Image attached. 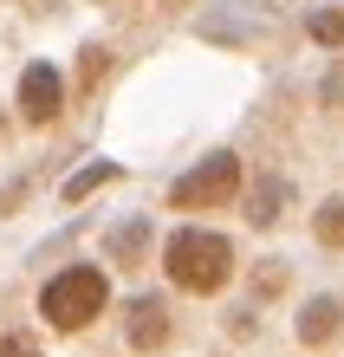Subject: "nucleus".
Instances as JSON below:
<instances>
[{"label": "nucleus", "mask_w": 344, "mask_h": 357, "mask_svg": "<svg viewBox=\"0 0 344 357\" xmlns=\"http://www.w3.org/2000/svg\"><path fill=\"white\" fill-rule=\"evenodd\" d=\"M104 305H111V273L104 266H66L39 286V312H46L52 331H84Z\"/></svg>", "instance_id": "obj_1"}, {"label": "nucleus", "mask_w": 344, "mask_h": 357, "mask_svg": "<svg viewBox=\"0 0 344 357\" xmlns=\"http://www.w3.org/2000/svg\"><path fill=\"white\" fill-rule=\"evenodd\" d=\"M163 266L182 292H221L234 273V247L221 234H208V227H176L163 247Z\"/></svg>", "instance_id": "obj_2"}, {"label": "nucleus", "mask_w": 344, "mask_h": 357, "mask_svg": "<svg viewBox=\"0 0 344 357\" xmlns=\"http://www.w3.org/2000/svg\"><path fill=\"white\" fill-rule=\"evenodd\" d=\"M221 202H241V156L214 150L208 162H195L176 188H169V208L195 215V208H221Z\"/></svg>", "instance_id": "obj_3"}, {"label": "nucleus", "mask_w": 344, "mask_h": 357, "mask_svg": "<svg viewBox=\"0 0 344 357\" xmlns=\"http://www.w3.org/2000/svg\"><path fill=\"white\" fill-rule=\"evenodd\" d=\"M20 117H27L33 130H46V123L66 117V78H59V66L33 59V66L20 72Z\"/></svg>", "instance_id": "obj_4"}, {"label": "nucleus", "mask_w": 344, "mask_h": 357, "mask_svg": "<svg viewBox=\"0 0 344 357\" xmlns=\"http://www.w3.org/2000/svg\"><path fill=\"white\" fill-rule=\"evenodd\" d=\"M338 325H344V305H338V299H312L306 312H299V344H312V351L331 344Z\"/></svg>", "instance_id": "obj_5"}, {"label": "nucleus", "mask_w": 344, "mask_h": 357, "mask_svg": "<svg viewBox=\"0 0 344 357\" xmlns=\"http://www.w3.org/2000/svg\"><path fill=\"white\" fill-rule=\"evenodd\" d=\"M130 344L137 351H163L169 344V312L156 299H137V312H130Z\"/></svg>", "instance_id": "obj_6"}, {"label": "nucleus", "mask_w": 344, "mask_h": 357, "mask_svg": "<svg viewBox=\"0 0 344 357\" xmlns=\"http://www.w3.org/2000/svg\"><path fill=\"white\" fill-rule=\"evenodd\" d=\"M312 234H318V247H344V195H331L325 208H318V221H312Z\"/></svg>", "instance_id": "obj_7"}, {"label": "nucleus", "mask_w": 344, "mask_h": 357, "mask_svg": "<svg viewBox=\"0 0 344 357\" xmlns=\"http://www.w3.org/2000/svg\"><path fill=\"white\" fill-rule=\"evenodd\" d=\"M247 221H253V227H273V221H279V182H267L260 195L247 202Z\"/></svg>", "instance_id": "obj_8"}, {"label": "nucleus", "mask_w": 344, "mask_h": 357, "mask_svg": "<svg viewBox=\"0 0 344 357\" xmlns=\"http://www.w3.org/2000/svg\"><path fill=\"white\" fill-rule=\"evenodd\" d=\"M312 39L318 46H344V13H312Z\"/></svg>", "instance_id": "obj_9"}, {"label": "nucleus", "mask_w": 344, "mask_h": 357, "mask_svg": "<svg viewBox=\"0 0 344 357\" xmlns=\"http://www.w3.org/2000/svg\"><path fill=\"white\" fill-rule=\"evenodd\" d=\"M78 72H84V85H98V78L111 72V52H104V46H84V59H78Z\"/></svg>", "instance_id": "obj_10"}, {"label": "nucleus", "mask_w": 344, "mask_h": 357, "mask_svg": "<svg viewBox=\"0 0 344 357\" xmlns=\"http://www.w3.org/2000/svg\"><path fill=\"white\" fill-rule=\"evenodd\" d=\"M111 176H117V169H111V162H98V169H84V176H78V182L66 188V195L78 202V195H84V188H91V182H111Z\"/></svg>", "instance_id": "obj_11"}, {"label": "nucleus", "mask_w": 344, "mask_h": 357, "mask_svg": "<svg viewBox=\"0 0 344 357\" xmlns=\"http://www.w3.org/2000/svg\"><path fill=\"white\" fill-rule=\"evenodd\" d=\"M0 357H39V344H33V338H20V331H13V338H0Z\"/></svg>", "instance_id": "obj_12"}]
</instances>
